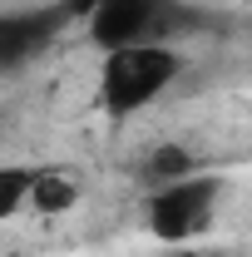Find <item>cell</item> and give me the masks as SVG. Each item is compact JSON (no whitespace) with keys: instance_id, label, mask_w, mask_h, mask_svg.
I'll return each instance as SVG.
<instances>
[{"instance_id":"obj_1","label":"cell","mask_w":252,"mask_h":257,"mask_svg":"<svg viewBox=\"0 0 252 257\" xmlns=\"http://www.w3.org/2000/svg\"><path fill=\"white\" fill-rule=\"evenodd\" d=\"M183 60L158 45V40H139V45H124V50H109L104 55V69H99V109L114 114V119H129L139 109H149L173 79H178Z\"/></svg>"},{"instance_id":"obj_2","label":"cell","mask_w":252,"mask_h":257,"mask_svg":"<svg viewBox=\"0 0 252 257\" xmlns=\"http://www.w3.org/2000/svg\"><path fill=\"white\" fill-rule=\"evenodd\" d=\"M218 198H222V178L218 173H188V178H178V183H163V188L149 198V208H144V223L154 232L158 242H198L213 218H218Z\"/></svg>"},{"instance_id":"obj_3","label":"cell","mask_w":252,"mask_h":257,"mask_svg":"<svg viewBox=\"0 0 252 257\" xmlns=\"http://www.w3.org/2000/svg\"><path fill=\"white\" fill-rule=\"evenodd\" d=\"M89 0H69L50 10H5L0 15V74H15L20 64H30L55 35L69 25V15H84Z\"/></svg>"},{"instance_id":"obj_4","label":"cell","mask_w":252,"mask_h":257,"mask_svg":"<svg viewBox=\"0 0 252 257\" xmlns=\"http://www.w3.org/2000/svg\"><path fill=\"white\" fill-rule=\"evenodd\" d=\"M84 15H89V40L109 55L149 35V25L158 20V0H89Z\"/></svg>"},{"instance_id":"obj_5","label":"cell","mask_w":252,"mask_h":257,"mask_svg":"<svg viewBox=\"0 0 252 257\" xmlns=\"http://www.w3.org/2000/svg\"><path fill=\"white\" fill-rule=\"evenodd\" d=\"M188 173H198V154L183 149V144H158L154 154L144 159V178H154L158 188H163V183H178V178H188Z\"/></svg>"},{"instance_id":"obj_6","label":"cell","mask_w":252,"mask_h":257,"mask_svg":"<svg viewBox=\"0 0 252 257\" xmlns=\"http://www.w3.org/2000/svg\"><path fill=\"white\" fill-rule=\"evenodd\" d=\"M74 198H79L74 178L35 168V183H30V208H35V213H69V208H74Z\"/></svg>"},{"instance_id":"obj_7","label":"cell","mask_w":252,"mask_h":257,"mask_svg":"<svg viewBox=\"0 0 252 257\" xmlns=\"http://www.w3.org/2000/svg\"><path fill=\"white\" fill-rule=\"evenodd\" d=\"M30 183H35V168L0 163V223H5V218H15V213L30 203Z\"/></svg>"},{"instance_id":"obj_8","label":"cell","mask_w":252,"mask_h":257,"mask_svg":"<svg viewBox=\"0 0 252 257\" xmlns=\"http://www.w3.org/2000/svg\"><path fill=\"white\" fill-rule=\"evenodd\" d=\"M178 257H193V252H178Z\"/></svg>"}]
</instances>
